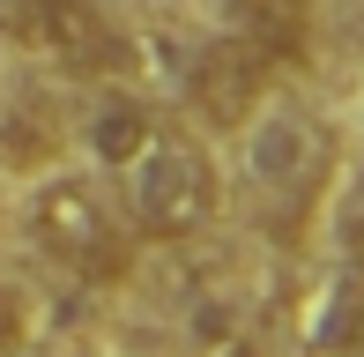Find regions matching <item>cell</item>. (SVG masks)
Returning a JSON list of instances; mask_svg holds the SVG:
<instances>
[{
  "label": "cell",
  "instance_id": "7",
  "mask_svg": "<svg viewBox=\"0 0 364 357\" xmlns=\"http://www.w3.org/2000/svg\"><path fill=\"white\" fill-rule=\"evenodd\" d=\"M156 112L141 105V97H127V90H105L97 97V112H90V149H97V164H112V171H127L141 156V142L156 134Z\"/></svg>",
  "mask_w": 364,
  "mask_h": 357
},
{
  "label": "cell",
  "instance_id": "3",
  "mask_svg": "<svg viewBox=\"0 0 364 357\" xmlns=\"http://www.w3.org/2000/svg\"><path fill=\"white\" fill-rule=\"evenodd\" d=\"M327 134L305 119V112H253V134H245V164H253V186L268 201H283L290 216H305L327 186Z\"/></svg>",
  "mask_w": 364,
  "mask_h": 357
},
{
  "label": "cell",
  "instance_id": "8",
  "mask_svg": "<svg viewBox=\"0 0 364 357\" xmlns=\"http://www.w3.org/2000/svg\"><path fill=\"white\" fill-rule=\"evenodd\" d=\"M335 238H342V253L364 268V178L342 193V208H335Z\"/></svg>",
  "mask_w": 364,
  "mask_h": 357
},
{
  "label": "cell",
  "instance_id": "6",
  "mask_svg": "<svg viewBox=\"0 0 364 357\" xmlns=\"http://www.w3.org/2000/svg\"><path fill=\"white\" fill-rule=\"evenodd\" d=\"M223 23L268 68H297L312 53V0H223Z\"/></svg>",
  "mask_w": 364,
  "mask_h": 357
},
{
  "label": "cell",
  "instance_id": "4",
  "mask_svg": "<svg viewBox=\"0 0 364 357\" xmlns=\"http://www.w3.org/2000/svg\"><path fill=\"white\" fill-rule=\"evenodd\" d=\"M268 75H275L268 60L223 30V38H208L201 53L186 60V97H193V112H201L208 127H245L260 112V97H268Z\"/></svg>",
  "mask_w": 364,
  "mask_h": 357
},
{
  "label": "cell",
  "instance_id": "9",
  "mask_svg": "<svg viewBox=\"0 0 364 357\" xmlns=\"http://www.w3.org/2000/svg\"><path fill=\"white\" fill-rule=\"evenodd\" d=\"M30 15H38V0H0V30H15V38H30Z\"/></svg>",
  "mask_w": 364,
  "mask_h": 357
},
{
  "label": "cell",
  "instance_id": "11",
  "mask_svg": "<svg viewBox=\"0 0 364 357\" xmlns=\"http://www.w3.org/2000/svg\"><path fill=\"white\" fill-rule=\"evenodd\" d=\"M327 357H342V350H327Z\"/></svg>",
  "mask_w": 364,
  "mask_h": 357
},
{
  "label": "cell",
  "instance_id": "10",
  "mask_svg": "<svg viewBox=\"0 0 364 357\" xmlns=\"http://www.w3.org/2000/svg\"><path fill=\"white\" fill-rule=\"evenodd\" d=\"M8 343H15V298L0 290V350H8Z\"/></svg>",
  "mask_w": 364,
  "mask_h": 357
},
{
  "label": "cell",
  "instance_id": "1",
  "mask_svg": "<svg viewBox=\"0 0 364 357\" xmlns=\"http://www.w3.org/2000/svg\"><path fill=\"white\" fill-rule=\"evenodd\" d=\"M119 178H127V216H134V231L164 238V246L208 231V216H216V201H223L216 164H208V149L186 127H156Z\"/></svg>",
  "mask_w": 364,
  "mask_h": 357
},
{
  "label": "cell",
  "instance_id": "2",
  "mask_svg": "<svg viewBox=\"0 0 364 357\" xmlns=\"http://www.w3.org/2000/svg\"><path fill=\"white\" fill-rule=\"evenodd\" d=\"M30 238L53 268L82 275V283H119L127 261H134V238L119 231L112 201L82 178H45L30 193Z\"/></svg>",
  "mask_w": 364,
  "mask_h": 357
},
{
  "label": "cell",
  "instance_id": "5",
  "mask_svg": "<svg viewBox=\"0 0 364 357\" xmlns=\"http://www.w3.org/2000/svg\"><path fill=\"white\" fill-rule=\"evenodd\" d=\"M30 45H45L68 75H119L127 68V38L105 23V8H90V0H38Z\"/></svg>",
  "mask_w": 364,
  "mask_h": 357
}]
</instances>
